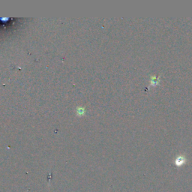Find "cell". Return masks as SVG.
I'll return each mask as SVG.
<instances>
[{
    "mask_svg": "<svg viewBox=\"0 0 192 192\" xmlns=\"http://www.w3.org/2000/svg\"><path fill=\"white\" fill-rule=\"evenodd\" d=\"M76 114L78 116H84L86 115V108H83V107H78L76 109Z\"/></svg>",
    "mask_w": 192,
    "mask_h": 192,
    "instance_id": "2",
    "label": "cell"
},
{
    "mask_svg": "<svg viewBox=\"0 0 192 192\" xmlns=\"http://www.w3.org/2000/svg\"><path fill=\"white\" fill-rule=\"evenodd\" d=\"M186 159L183 155H179L178 157H176L175 159V164L177 167H181L183 164L186 163Z\"/></svg>",
    "mask_w": 192,
    "mask_h": 192,
    "instance_id": "1",
    "label": "cell"
}]
</instances>
